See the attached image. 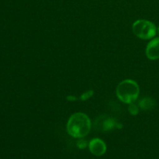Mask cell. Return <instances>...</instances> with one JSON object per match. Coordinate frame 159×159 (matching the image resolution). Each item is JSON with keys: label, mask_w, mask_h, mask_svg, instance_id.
Here are the masks:
<instances>
[{"label": "cell", "mask_w": 159, "mask_h": 159, "mask_svg": "<svg viewBox=\"0 0 159 159\" xmlns=\"http://www.w3.org/2000/svg\"><path fill=\"white\" fill-rule=\"evenodd\" d=\"M91 129V122L82 113H76L70 116L67 124V131L71 137L82 138L86 136Z\"/></svg>", "instance_id": "6da1fadb"}, {"label": "cell", "mask_w": 159, "mask_h": 159, "mask_svg": "<svg viewBox=\"0 0 159 159\" xmlns=\"http://www.w3.org/2000/svg\"><path fill=\"white\" fill-rule=\"evenodd\" d=\"M140 89L138 83L134 80L126 79L121 82L116 88V96L120 101L127 104L134 102L139 96Z\"/></svg>", "instance_id": "7a4b0ae2"}, {"label": "cell", "mask_w": 159, "mask_h": 159, "mask_svg": "<svg viewBox=\"0 0 159 159\" xmlns=\"http://www.w3.org/2000/svg\"><path fill=\"white\" fill-rule=\"evenodd\" d=\"M135 35L143 40L152 39L156 35L157 28L152 22L145 20H139L134 22L132 26Z\"/></svg>", "instance_id": "3957f363"}, {"label": "cell", "mask_w": 159, "mask_h": 159, "mask_svg": "<svg viewBox=\"0 0 159 159\" xmlns=\"http://www.w3.org/2000/svg\"><path fill=\"white\" fill-rule=\"evenodd\" d=\"M89 147L90 152L96 156H102L107 152V145L105 142L99 138L92 140Z\"/></svg>", "instance_id": "277c9868"}, {"label": "cell", "mask_w": 159, "mask_h": 159, "mask_svg": "<svg viewBox=\"0 0 159 159\" xmlns=\"http://www.w3.org/2000/svg\"><path fill=\"white\" fill-rule=\"evenodd\" d=\"M146 56L152 61L159 59V37H155L149 42L146 48Z\"/></svg>", "instance_id": "5b68a950"}, {"label": "cell", "mask_w": 159, "mask_h": 159, "mask_svg": "<svg viewBox=\"0 0 159 159\" xmlns=\"http://www.w3.org/2000/svg\"><path fill=\"white\" fill-rule=\"evenodd\" d=\"M155 105V101L150 98H144L142 100L140 101L139 106L142 110H148L153 108Z\"/></svg>", "instance_id": "8992f818"}, {"label": "cell", "mask_w": 159, "mask_h": 159, "mask_svg": "<svg viewBox=\"0 0 159 159\" xmlns=\"http://www.w3.org/2000/svg\"><path fill=\"white\" fill-rule=\"evenodd\" d=\"M129 112L131 113L132 115H137L138 113H139V109L137 107L135 104H134L133 102L130 104L129 106Z\"/></svg>", "instance_id": "52a82bcc"}, {"label": "cell", "mask_w": 159, "mask_h": 159, "mask_svg": "<svg viewBox=\"0 0 159 159\" xmlns=\"http://www.w3.org/2000/svg\"><path fill=\"white\" fill-rule=\"evenodd\" d=\"M93 91L86 92V93H85L84 94H82V96H81V99H82V100H85V99H89V98L93 96Z\"/></svg>", "instance_id": "ba28073f"}, {"label": "cell", "mask_w": 159, "mask_h": 159, "mask_svg": "<svg viewBox=\"0 0 159 159\" xmlns=\"http://www.w3.org/2000/svg\"><path fill=\"white\" fill-rule=\"evenodd\" d=\"M77 145L79 148L84 149L85 147H86L87 143H86V141H84V140H80V141H79L77 142Z\"/></svg>", "instance_id": "9c48e42d"}, {"label": "cell", "mask_w": 159, "mask_h": 159, "mask_svg": "<svg viewBox=\"0 0 159 159\" xmlns=\"http://www.w3.org/2000/svg\"><path fill=\"white\" fill-rule=\"evenodd\" d=\"M157 31H158V35H159V26H158V29H157Z\"/></svg>", "instance_id": "30bf717a"}]
</instances>
